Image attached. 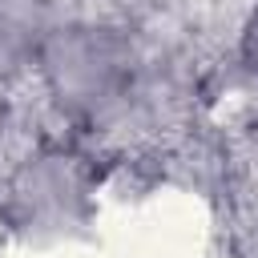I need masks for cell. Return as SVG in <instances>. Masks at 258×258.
I'll use <instances>...</instances> for the list:
<instances>
[{
    "label": "cell",
    "instance_id": "277c9868",
    "mask_svg": "<svg viewBox=\"0 0 258 258\" xmlns=\"http://www.w3.org/2000/svg\"><path fill=\"white\" fill-rule=\"evenodd\" d=\"M238 60L258 77V4H254L250 16L242 20V32H238Z\"/></svg>",
    "mask_w": 258,
    "mask_h": 258
},
{
    "label": "cell",
    "instance_id": "3957f363",
    "mask_svg": "<svg viewBox=\"0 0 258 258\" xmlns=\"http://www.w3.org/2000/svg\"><path fill=\"white\" fill-rule=\"evenodd\" d=\"M52 32V0H0V81L36 64Z\"/></svg>",
    "mask_w": 258,
    "mask_h": 258
},
{
    "label": "cell",
    "instance_id": "7a4b0ae2",
    "mask_svg": "<svg viewBox=\"0 0 258 258\" xmlns=\"http://www.w3.org/2000/svg\"><path fill=\"white\" fill-rule=\"evenodd\" d=\"M81 173L77 161L64 153H36L12 181V202L24 214V222L40 218H69L81 202Z\"/></svg>",
    "mask_w": 258,
    "mask_h": 258
},
{
    "label": "cell",
    "instance_id": "6da1fadb",
    "mask_svg": "<svg viewBox=\"0 0 258 258\" xmlns=\"http://www.w3.org/2000/svg\"><path fill=\"white\" fill-rule=\"evenodd\" d=\"M32 69L48 101L73 121H101L137 93V48L109 20L52 24Z\"/></svg>",
    "mask_w": 258,
    "mask_h": 258
}]
</instances>
